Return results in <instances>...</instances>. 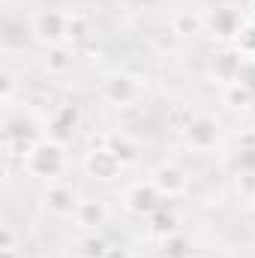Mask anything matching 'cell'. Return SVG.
Instances as JSON below:
<instances>
[{"label": "cell", "mask_w": 255, "mask_h": 258, "mask_svg": "<svg viewBox=\"0 0 255 258\" xmlns=\"http://www.w3.org/2000/svg\"><path fill=\"white\" fill-rule=\"evenodd\" d=\"M147 231L153 234V237H159V240H165V237H171V234H177L180 231V219H177V213L171 210V207H156L150 216H147Z\"/></svg>", "instance_id": "cell-12"}, {"label": "cell", "mask_w": 255, "mask_h": 258, "mask_svg": "<svg viewBox=\"0 0 255 258\" xmlns=\"http://www.w3.org/2000/svg\"><path fill=\"white\" fill-rule=\"evenodd\" d=\"M42 204H45V210L51 213V216H75V207H78V198L75 192L69 189V186H60V183H51L45 195H42Z\"/></svg>", "instance_id": "cell-10"}, {"label": "cell", "mask_w": 255, "mask_h": 258, "mask_svg": "<svg viewBox=\"0 0 255 258\" xmlns=\"http://www.w3.org/2000/svg\"><path fill=\"white\" fill-rule=\"evenodd\" d=\"M237 189L252 201L255 198V171H240L237 174Z\"/></svg>", "instance_id": "cell-23"}, {"label": "cell", "mask_w": 255, "mask_h": 258, "mask_svg": "<svg viewBox=\"0 0 255 258\" xmlns=\"http://www.w3.org/2000/svg\"><path fill=\"white\" fill-rule=\"evenodd\" d=\"M102 144H105L123 165H132V162L138 159V144L129 138L126 132H108V135L102 138Z\"/></svg>", "instance_id": "cell-15"}, {"label": "cell", "mask_w": 255, "mask_h": 258, "mask_svg": "<svg viewBox=\"0 0 255 258\" xmlns=\"http://www.w3.org/2000/svg\"><path fill=\"white\" fill-rule=\"evenodd\" d=\"M252 60H255V57H252Z\"/></svg>", "instance_id": "cell-30"}, {"label": "cell", "mask_w": 255, "mask_h": 258, "mask_svg": "<svg viewBox=\"0 0 255 258\" xmlns=\"http://www.w3.org/2000/svg\"><path fill=\"white\" fill-rule=\"evenodd\" d=\"M150 183L156 186V192L162 198H177V195L186 192V174L174 165V162H162L153 168L150 174Z\"/></svg>", "instance_id": "cell-8"}, {"label": "cell", "mask_w": 255, "mask_h": 258, "mask_svg": "<svg viewBox=\"0 0 255 258\" xmlns=\"http://www.w3.org/2000/svg\"><path fill=\"white\" fill-rule=\"evenodd\" d=\"M243 54L234 48V51H222V54H216V60H213V75L219 78V81H225V84H231V81H237L240 78V69H243Z\"/></svg>", "instance_id": "cell-14"}, {"label": "cell", "mask_w": 255, "mask_h": 258, "mask_svg": "<svg viewBox=\"0 0 255 258\" xmlns=\"http://www.w3.org/2000/svg\"><path fill=\"white\" fill-rule=\"evenodd\" d=\"M99 93H102V99H105L108 105L126 108V105H132V102L141 99L144 84H141L132 72H108V75H102V81H99Z\"/></svg>", "instance_id": "cell-2"}, {"label": "cell", "mask_w": 255, "mask_h": 258, "mask_svg": "<svg viewBox=\"0 0 255 258\" xmlns=\"http://www.w3.org/2000/svg\"><path fill=\"white\" fill-rule=\"evenodd\" d=\"M12 96H15V75H12L9 66H3V69H0V102L9 105Z\"/></svg>", "instance_id": "cell-22"}, {"label": "cell", "mask_w": 255, "mask_h": 258, "mask_svg": "<svg viewBox=\"0 0 255 258\" xmlns=\"http://www.w3.org/2000/svg\"><path fill=\"white\" fill-rule=\"evenodd\" d=\"M180 138H183L186 147L198 150V153H207V150H213L219 144L222 129H219V123L213 117H207V114H192L189 120L180 126Z\"/></svg>", "instance_id": "cell-3"}, {"label": "cell", "mask_w": 255, "mask_h": 258, "mask_svg": "<svg viewBox=\"0 0 255 258\" xmlns=\"http://www.w3.org/2000/svg\"><path fill=\"white\" fill-rule=\"evenodd\" d=\"M66 27H69V12H60V9H39L30 21V33L45 45H63L66 42Z\"/></svg>", "instance_id": "cell-4"}, {"label": "cell", "mask_w": 255, "mask_h": 258, "mask_svg": "<svg viewBox=\"0 0 255 258\" xmlns=\"http://www.w3.org/2000/svg\"><path fill=\"white\" fill-rule=\"evenodd\" d=\"M90 33V21L81 12H69V27H66V42H84Z\"/></svg>", "instance_id": "cell-20"}, {"label": "cell", "mask_w": 255, "mask_h": 258, "mask_svg": "<svg viewBox=\"0 0 255 258\" xmlns=\"http://www.w3.org/2000/svg\"><path fill=\"white\" fill-rule=\"evenodd\" d=\"M249 9H252V15H255V0H249Z\"/></svg>", "instance_id": "cell-28"}, {"label": "cell", "mask_w": 255, "mask_h": 258, "mask_svg": "<svg viewBox=\"0 0 255 258\" xmlns=\"http://www.w3.org/2000/svg\"><path fill=\"white\" fill-rule=\"evenodd\" d=\"M78 120H81V114L75 105H57L48 120V138L63 141L66 135H72V129H78Z\"/></svg>", "instance_id": "cell-11"}, {"label": "cell", "mask_w": 255, "mask_h": 258, "mask_svg": "<svg viewBox=\"0 0 255 258\" xmlns=\"http://www.w3.org/2000/svg\"><path fill=\"white\" fill-rule=\"evenodd\" d=\"M105 258H132V252H129L126 246H108Z\"/></svg>", "instance_id": "cell-25"}, {"label": "cell", "mask_w": 255, "mask_h": 258, "mask_svg": "<svg viewBox=\"0 0 255 258\" xmlns=\"http://www.w3.org/2000/svg\"><path fill=\"white\" fill-rule=\"evenodd\" d=\"M3 258H18V252H15V246H9V249H3Z\"/></svg>", "instance_id": "cell-27"}, {"label": "cell", "mask_w": 255, "mask_h": 258, "mask_svg": "<svg viewBox=\"0 0 255 258\" xmlns=\"http://www.w3.org/2000/svg\"><path fill=\"white\" fill-rule=\"evenodd\" d=\"M75 63V51L69 48V45H51V48H45V69L51 72V75H66L69 69Z\"/></svg>", "instance_id": "cell-17"}, {"label": "cell", "mask_w": 255, "mask_h": 258, "mask_svg": "<svg viewBox=\"0 0 255 258\" xmlns=\"http://www.w3.org/2000/svg\"><path fill=\"white\" fill-rule=\"evenodd\" d=\"M222 99H225L228 108H234V111H246V108H252V102H255V87L252 84H246V81H231V84H225Z\"/></svg>", "instance_id": "cell-16"}, {"label": "cell", "mask_w": 255, "mask_h": 258, "mask_svg": "<svg viewBox=\"0 0 255 258\" xmlns=\"http://www.w3.org/2000/svg\"><path fill=\"white\" fill-rule=\"evenodd\" d=\"M237 51L243 57H255V24H243V30L237 33Z\"/></svg>", "instance_id": "cell-21"}, {"label": "cell", "mask_w": 255, "mask_h": 258, "mask_svg": "<svg viewBox=\"0 0 255 258\" xmlns=\"http://www.w3.org/2000/svg\"><path fill=\"white\" fill-rule=\"evenodd\" d=\"M105 222H108V207H105V201H99V198H84V201H78V207H75V225H78L81 231L96 234Z\"/></svg>", "instance_id": "cell-9"}, {"label": "cell", "mask_w": 255, "mask_h": 258, "mask_svg": "<svg viewBox=\"0 0 255 258\" xmlns=\"http://www.w3.org/2000/svg\"><path fill=\"white\" fill-rule=\"evenodd\" d=\"M123 168H126V165H123L105 144H102V147H90L87 156H84V171H87V177H93V180H99V183L117 180Z\"/></svg>", "instance_id": "cell-5"}, {"label": "cell", "mask_w": 255, "mask_h": 258, "mask_svg": "<svg viewBox=\"0 0 255 258\" xmlns=\"http://www.w3.org/2000/svg\"><path fill=\"white\" fill-rule=\"evenodd\" d=\"M237 171H255V147L237 150Z\"/></svg>", "instance_id": "cell-24"}, {"label": "cell", "mask_w": 255, "mask_h": 258, "mask_svg": "<svg viewBox=\"0 0 255 258\" xmlns=\"http://www.w3.org/2000/svg\"><path fill=\"white\" fill-rule=\"evenodd\" d=\"M24 168H27L33 177L57 180V177L66 171V147H63V141L42 138V141L36 144V150L24 159Z\"/></svg>", "instance_id": "cell-1"}, {"label": "cell", "mask_w": 255, "mask_h": 258, "mask_svg": "<svg viewBox=\"0 0 255 258\" xmlns=\"http://www.w3.org/2000/svg\"><path fill=\"white\" fill-rule=\"evenodd\" d=\"M243 12L237 9V6H216L210 15H207V30H210V36L213 39H222V42H228V39H237V33L243 30Z\"/></svg>", "instance_id": "cell-6"}, {"label": "cell", "mask_w": 255, "mask_h": 258, "mask_svg": "<svg viewBox=\"0 0 255 258\" xmlns=\"http://www.w3.org/2000/svg\"><path fill=\"white\" fill-rule=\"evenodd\" d=\"M204 27H207V18H204L201 12H195V9H180V12L171 15V33L180 36V39L198 36Z\"/></svg>", "instance_id": "cell-13"}, {"label": "cell", "mask_w": 255, "mask_h": 258, "mask_svg": "<svg viewBox=\"0 0 255 258\" xmlns=\"http://www.w3.org/2000/svg\"><path fill=\"white\" fill-rule=\"evenodd\" d=\"M162 258H192V240L186 234H171L162 240Z\"/></svg>", "instance_id": "cell-18"}, {"label": "cell", "mask_w": 255, "mask_h": 258, "mask_svg": "<svg viewBox=\"0 0 255 258\" xmlns=\"http://www.w3.org/2000/svg\"><path fill=\"white\" fill-rule=\"evenodd\" d=\"M123 201H126V210L129 213H135V216H141V219H147L156 207H162V195L156 192V186L147 180H141V183H132L123 195Z\"/></svg>", "instance_id": "cell-7"}, {"label": "cell", "mask_w": 255, "mask_h": 258, "mask_svg": "<svg viewBox=\"0 0 255 258\" xmlns=\"http://www.w3.org/2000/svg\"><path fill=\"white\" fill-rule=\"evenodd\" d=\"M108 246H111V243H105L99 234H87V237H81V243H78V258H105Z\"/></svg>", "instance_id": "cell-19"}, {"label": "cell", "mask_w": 255, "mask_h": 258, "mask_svg": "<svg viewBox=\"0 0 255 258\" xmlns=\"http://www.w3.org/2000/svg\"><path fill=\"white\" fill-rule=\"evenodd\" d=\"M252 207H255V198H252Z\"/></svg>", "instance_id": "cell-29"}, {"label": "cell", "mask_w": 255, "mask_h": 258, "mask_svg": "<svg viewBox=\"0 0 255 258\" xmlns=\"http://www.w3.org/2000/svg\"><path fill=\"white\" fill-rule=\"evenodd\" d=\"M237 144H240V147H255V132H243V135L237 138Z\"/></svg>", "instance_id": "cell-26"}]
</instances>
